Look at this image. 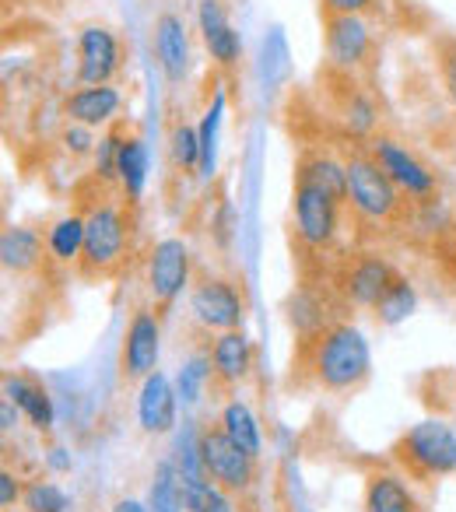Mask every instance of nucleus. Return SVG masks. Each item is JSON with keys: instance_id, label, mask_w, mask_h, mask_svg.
I'll list each match as a JSON object with an SVG mask.
<instances>
[{"instance_id": "nucleus-12", "label": "nucleus", "mask_w": 456, "mask_h": 512, "mask_svg": "<svg viewBox=\"0 0 456 512\" xmlns=\"http://www.w3.org/2000/svg\"><path fill=\"white\" fill-rule=\"evenodd\" d=\"M323 46L327 60L341 71H358L372 53V36L362 15H327L323 18Z\"/></svg>"}, {"instance_id": "nucleus-9", "label": "nucleus", "mask_w": 456, "mask_h": 512, "mask_svg": "<svg viewBox=\"0 0 456 512\" xmlns=\"http://www.w3.org/2000/svg\"><path fill=\"white\" fill-rule=\"evenodd\" d=\"M158 355H162V323L151 309H137L127 323L120 351V369L127 379H148L158 372Z\"/></svg>"}, {"instance_id": "nucleus-19", "label": "nucleus", "mask_w": 456, "mask_h": 512, "mask_svg": "<svg viewBox=\"0 0 456 512\" xmlns=\"http://www.w3.org/2000/svg\"><path fill=\"white\" fill-rule=\"evenodd\" d=\"M365 512H418V495L411 491L407 477L393 470H376L365 477Z\"/></svg>"}, {"instance_id": "nucleus-37", "label": "nucleus", "mask_w": 456, "mask_h": 512, "mask_svg": "<svg viewBox=\"0 0 456 512\" xmlns=\"http://www.w3.org/2000/svg\"><path fill=\"white\" fill-rule=\"evenodd\" d=\"M439 67H442V85H446V95L453 99V106H456V39L442 46Z\"/></svg>"}, {"instance_id": "nucleus-39", "label": "nucleus", "mask_w": 456, "mask_h": 512, "mask_svg": "<svg viewBox=\"0 0 456 512\" xmlns=\"http://www.w3.org/2000/svg\"><path fill=\"white\" fill-rule=\"evenodd\" d=\"M22 484H18V477L11 474V470H0V505L4 509H11L15 502H22Z\"/></svg>"}, {"instance_id": "nucleus-40", "label": "nucleus", "mask_w": 456, "mask_h": 512, "mask_svg": "<svg viewBox=\"0 0 456 512\" xmlns=\"http://www.w3.org/2000/svg\"><path fill=\"white\" fill-rule=\"evenodd\" d=\"M18 414H22V411H18L15 400L4 397V404H0V432H4V435L15 432V428H18Z\"/></svg>"}, {"instance_id": "nucleus-42", "label": "nucleus", "mask_w": 456, "mask_h": 512, "mask_svg": "<svg viewBox=\"0 0 456 512\" xmlns=\"http://www.w3.org/2000/svg\"><path fill=\"white\" fill-rule=\"evenodd\" d=\"M50 467L64 474V470H71V456H64V449H50Z\"/></svg>"}, {"instance_id": "nucleus-2", "label": "nucleus", "mask_w": 456, "mask_h": 512, "mask_svg": "<svg viewBox=\"0 0 456 512\" xmlns=\"http://www.w3.org/2000/svg\"><path fill=\"white\" fill-rule=\"evenodd\" d=\"M393 460L418 481L446 477L456 470V432L439 418H425L411 425L393 446Z\"/></svg>"}, {"instance_id": "nucleus-4", "label": "nucleus", "mask_w": 456, "mask_h": 512, "mask_svg": "<svg viewBox=\"0 0 456 512\" xmlns=\"http://www.w3.org/2000/svg\"><path fill=\"white\" fill-rule=\"evenodd\" d=\"M348 165V204L369 221H390L400 211V186L383 172L372 151H355Z\"/></svg>"}, {"instance_id": "nucleus-8", "label": "nucleus", "mask_w": 456, "mask_h": 512, "mask_svg": "<svg viewBox=\"0 0 456 512\" xmlns=\"http://www.w3.org/2000/svg\"><path fill=\"white\" fill-rule=\"evenodd\" d=\"M148 292L155 302L169 306L183 295V288L190 285V246L176 235L158 239L148 253Z\"/></svg>"}, {"instance_id": "nucleus-1", "label": "nucleus", "mask_w": 456, "mask_h": 512, "mask_svg": "<svg viewBox=\"0 0 456 512\" xmlns=\"http://www.w3.org/2000/svg\"><path fill=\"white\" fill-rule=\"evenodd\" d=\"M306 369L316 386L330 393L358 390L372 372L369 341L351 323H327L306 341Z\"/></svg>"}, {"instance_id": "nucleus-18", "label": "nucleus", "mask_w": 456, "mask_h": 512, "mask_svg": "<svg viewBox=\"0 0 456 512\" xmlns=\"http://www.w3.org/2000/svg\"><path fill=\"white\" fill-rule=\"evenodd\" d=\"M211 369L221 386H239L253 372V341L243 330H225L211 344Z\"/></svg>"}, {"instance_id": "nucleus-33", "label": "nucleus", "mask_w": 456, "mask_h": 512, "mask_svg": "<svg viewBox=\"0 0 456 512\" xmlns=\"http://www.w3.org/2000/svg\"><path fill=\"white\" fill-rule=\"evenodd\" d=\"M22 505L29 512H67L71 509V495L53 481H32L22 495Z\"/></svg>"}, {"instance_id": "nucleus-35", "label": "nucleus", "mask_w": 456, "mask_h": 512, "mask_svg": "<svg viewBox=\"0 0 456 512\" xmlns=\"http://www.w3.org/2000/svg\"><path fill=\"white\" fill-rule=\"evenodd\" d=\"M344 123H348L351 134H362V137L372 134V130H376V123H379L376 102H372L369 95L355 92L348 102H344Z\"/></svg>"}, {"instance_id": "nucleus-13", "label": "nucleus", "mask_w": 456, "mask_h": 512, "mask_svg": "<svg viewBox=\"0 0 456 512\" xmlns=\"http://www.w3.org/2000/svg\"><path fill=\"white\" fill-rule=\"evenodd\" d=\"M137 421L148 435H169L179 421V393L165 372H151L137 390Z\"/></svg>"}, {"instance_id": "nucleus-7", "label": "nucleus", "mask_w": 456, "mask_h": 512, "mask_svg": "<svg viewBox=\"0 0 456 512\" xmlns=\"http://www.w3.org/2000/svg\"><path fill=\"white\" fill-rule=\"evenodd\" d=\"M190 313L204 330L225 334V330H243L246 299L228 278H204L190 292Z\"/></svg>"}, {"instance_id": "nucleus-24", "label": "nucleus", "mask_w": 456, "mask_h": 512, "mask_svg": "<svg viewBox=\"0 0 456 512\" xmlns=\"http://www.w3.org/2000/svg\"><path fill=\"white\" fill-rule=\"evenodd\" d=\"M46 253L57 264H78L85 253V214H64L46 232Z\"/></svg>"}, {"instance_id": "nucleus-25", "label": "nucleus", "mask_w": 456, "mask_h": 512, "mask_svg": "<svg viewBox=\"0 0 456 512\" xmlns=\"http://www.w3.org/2000/svg\"><path fill=\"white\" fill-rule=\"evenodd\" d=\"M148 172H151V158H148V144L141 137H127L120 151V172H116V183L127 193L130 200H137L148 186Z\"/></svg>"}, {"instance_id": "nucleus-26", "label": "nucleus", "mask_w": 456, "mask_h": 512, "mask_svg": "<svg viewBox=\"0 0 456 512\" xmlns=\"http://www.w3.org/2000/svg\"><path fill=\"white\" fill-rule=\"evenodd\" d=\"M299 179H309V183L323 186L327 193H334L337 200H348V165L334 155H309L299 162Z\"/></svg>"}, {"instance_id": "nucleus-21", "label": "nucleus", "mask_w": 456, "mask_h": 512, "mask_svg": "<svg viewBox=\"0 0 456 512\" xmlns=\"http://www.w3.org/2000/svg\"><path fill=\"white\" fill-rule=\"evenodd\" d=\"M4 397L15 400L18 411H22L39 432H50L53 428V400L39 383H32V379H25V376H8L4 379Z\"/></svg>"}, {"instance_id": "nucleus-28", "label": "nucleus", "mask_w": 456, "mask_h": 512, "mask_svg": "<svg viewBox=\"0 0 456 512\" xmlns=\"http://www.w3.org/2000/svg\"><path fill=\"white\" fill-rule=\"evenodd\" d=\"M214 369H211V351H200V355L186 358L176 372V393H179V404L183 407H197L200 397H204L207 383H211Z\"/></svg>"}, {"instance_id": "nucleus-38", "label": "nucleus", "mask_w": 456, "mask_h": 512, "mask_svg": "<svg viewBox=\"0 0 456 512\" xmlns=\"http://www.w3.org/2000/svg\"><path fill=\"white\" fill-rule=\"evenodd\" d=\"M376 0H323V11L327 15H365Z\"/></svg>"}, {"instance_id": "nucleus-31", "label": "nucleus", "mask_w": 456, "mask_h": 512, "mask_svg": "<svg viewBox=\"0 0 456 512\" xmlns=\"http://www.w3.org/2000/svg\"><path fill=\"white\" fill-rule=\"evenodd\" d=\"M260 71H264V81L271 88H278L281 81L292 74V60H288V43L281 36V29H271L260 43Z\"/></svg>"}, {"instance_id": "nucleus-16", "label": "nucleus", "mask_w": 456, "mask_h": 512, "mask_svg": "<svg viewBox=\"0 0 456 512\" xmlns=\"http://www.w3.org/2000/svg\"><path fill=\"white\" fill-rule=\"evenodd\" d=\"M197 29L204 36V46L211 53L214 64L232 67L243 57V39H239L236 25L228 22V11L221 0H200L197 4Z\"/></svg>"}, {"instance_id": "nucleus-41", "label": "nucleus", "mask_w": 456, "mask_h": 512, "mask_svg": "<svg viewBox=\"0 0 456 512\" xmlns=\"http://www.w3.org/2000/svg\"><path fill=\"white\" fill-rule=\"evenodd\" d=\"M113 512H148V505L137 498H120V502H113Z\"/></svg>"}, {"instance_id": "nucleus-23", "label": "nucleus", "mask_w": 456, "mask_h": 512, "mask_svg": "<svg viewBox=\"0 0 456 512\" xmlns=\"http://www.w3.org/2000/svg\"><path fill=\"white\" fill-rule=\"evenodd\" d=\"M221 120H225V88H214V99L207 102L204 116H200V179H211L218 169V141H221Z\"/></svg>"}, {"instance_id": "nucleus-5", "label": "nucleus", "mask_w": 456, "mask_h": 512, "mask_svg": "<svg viewBox=\"0 0 456 512\" xmlns=\"http://www.w3.org/2000/svg\"><path fill=\"white\" fill-rule=\"evenodd\" d=\"M200 460H204L207 477L225 491H232V495H243L257 481V460L228 439V432L221 425L200 428Z\"/></svg>"}, {"instance_id": "nucleus-14", "label": "nucleus", "mask_w": 456, "mask_h": 512, "mask_svg": "<svg viewBox=\"0 0 456 512\" xmlns=\"http://www.w3.org/2000/svg\"><path fill=\"white\" fill-rule=\"evenodd\" d=\"M151 39H155V57L165 81L169 85L186 81V74H190V32H186L183 18L176 11H162L151 25Z\"/></svg>"}, {"instance_id": "nucleus-17", "label": "nucleus", "mask_w": 456, "mask_h": 512, "mask_svg": "<svg viewBox=\"0 0 456 512\" xmlns=\"http://www.w3.org/2000/svg\"><path fill=\"white\" fill-rule=\"evenodd\" d=\"M123 106V95L116 85H81L64 99V116L71 123H85V127L99 130L116 120Z\"/></svg>"}, {"instance_id": "nucleus-27", "label": "nucleus", "mask_w": 456, "mask_h": 512, "mask_svg": "<svg viewBox=\"0 0 456 512\" xmlns=\"http://www.w3.org/2000/svg\"><path fill=\"white\" fill-rule=\"evenodd\" d=\"M148 512H186L183 477H179L176 463L162 460L155 467L151 488H148Z\"/></svg>"}, {"instance_id": "nucleus-32", "label": "nucleus", "mask_w": 456, "mask_h": 512, "mask_svg": "<svg viewBox=\"0 0 456 512\" xmlns=\"http://www.w3.org/2000/svg\"><path fill=\"white\" fill-rule=\"evenodd\" d=\"M169 155L172 165L183 172L200 169V130L193 123H176L169 134Z\"/></svg>"}, {"instance_id": "nucleus-34", "label": "nucleus", "mask_w": 456, "mask_h": 512, "mask_svg": "<svg viewBox=\"0 0 456 512\" xmlns=\"http://www.w3.org/2000/svg\"><path fill=\"white\" fill-rule=\"evenodd\" d=\"M123 141H127V134H120V130H109V134L99 137V144H95V176L106 179V183H113L116 172H120V151H123Z\"/></svg>"}, {"instance_id": "nucleus-20", "label": "nucleus", "mask_w": 456, "mask_h": 512, "mask_svg": "<svg viewBox=\"0 0 456 512\" xmlns=\"http://www.w3.org/2000/svg\"><path fill=\"white\" fill-rule=\"evenodd\" d=\"M0 264L11 274H29L43 264V235L32 228L11 225L0 235Z\"/></svg>"}, {"instance_id": "nucleus-30", "label": "nucleus", "mask_w": 456, "mask_h": 512, "mask_svg": "<svg viewBox=\"0 0 456 512\" xmlns=\"http://www.w3.org/2000/svg\"><path fill=\"white\" fill-rule=\"evenodd\" d=\"M186 512H236L232 509V491H225L221 484H214L211 477L183 484Z\"/></svg>"}, {"instance_id": "nucleus-29", "label": "nucleus", "mask_w": 456, "mask_h": 512, "mask_svg": "<svg viewBox=\"0 0 456 512\" xmlns=\"http://www.w3.org/2000/svg\"><path fill=\"white\" fill-rule=\"evenodd\" d=\"M414 309H418V292H414L411 281L397 274V281L386 288V295L376 302V309H372V313H376V320L383 323V327H397V323H404Z\"/></svg>"}, {"instance_id": "nucleus-6", "label": "nucleus", "mask_w": 456, "mask_h": 512, "mask_svg": "<svg viewBox=\"0 0 456 512\" xmlns=\"http://www.w3.org/2000/svg\"><path fill=\"white\" fill-rule=\"evenodd\" d=\"M292 218H295V235L302 239V246L323 249V246H330V242H334V235H337V221H341V200H337L334 193L323 190V186L295 176Z\"/></svg>"}, {"instance_id": "nucleus-15", "label": "nucleus", "mask_w": 456, "mask_h": 512, "mask_svg": "<svg viewBox=\"0 0 456 512\" xmlns=\"http://www.w3.org/2000/svg\"><path fill=\"white\" fill-rule=\"evenodd\" d=\"M397 281V271L386 264L383 256H358L351 260L348 271H344L341 285H344V295H348L351 306H362V309H376V302L386 295V288Z\"/></svg>"}, {"instance_id": "nucleus-10", "label": "nucleus", "mask_w": 456, "mask_h": 512, "mask_svg": "<svg viewBox=\"0 0 456 512\" xmlns=\"http://www.w3.org/2000/svg\"><path fill=\"white\" fill-rule=\"evenodd\" d=\"M369 151L383 165L386 176L400 186V193H407L414 200H428L435 193V172L421 158H414L404 144H397L393 137H372Z\"/></svg>"}, {"instance_id": "nucleus-3", "label": "nucleus", "mask_w": 456, "mask_h": 512, "mask_svg": "<svg viewBox=\"0 0 456 512\" xmlns=\"http://www.w3.org/2000/svg\"><path fill=\"white\" fill-rule=\"evenodd\" d=\"M130 249V221L120 204H95L85 214V253L81 271L85 274H113L127 260Z\"/></svg>"}, {"instance_id": "nucleus-11", "label": "nucleus", "mask_w": 456, "mask_h": 512, "mask_svg": "<svg viewBox=\"0 0 456 512\" xmlns=\"http://www.w3.org/2000/svg\"><path fill=\"white\" fill-rule=\"evenodd\" d=\"M120 39L106 25H85L78 32V81L81 85H113L120 71Z\"/></svg>"}, {"instance_id": "nucleus-36", "label": "nucleus", "mask_w": 456, "mask_h": 512, "mask_svg": "<svg viewBox=\"0 0 456 512\" xmlns=\"http://www.w3.org/2000/svg\"><path fill=\"white\" fill-rule=\"evenodd\" d=\"M60 141H64V148L71 151L74 158H85V155H95V130L85 127V123H64V134H60Z\"/></svg>"}, {"instance_id": "nucleus-22", "label": "nucleus", "mask_w": 456, "mask_h": 512, "mask_svg": "<svg viewBox=\"0 0 456 512\" xmlns=\"http://www.w3.org/2000/svg\"><path fill=\"white\" fill-rule=\"evenodd\" d=\"M218 425L228 432V439L236 442L239 449H246V453L257 460L260 453H264V435H260V421L257 414L250 411V404H243V400H228L225 407H221V418Z\"/></svg>"}]
</instances>
